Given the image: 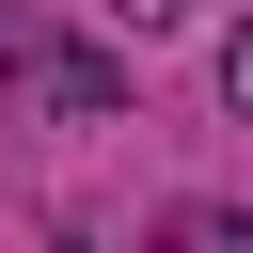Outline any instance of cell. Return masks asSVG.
I'll use <instances>...</instances> for the list:
<instances>
[{
  "label": "cell",
  "instance_id": "7a4b0ae2",
  "mask_svg": "<svg viewBox=\"0 0 253 253\" xmlns=\"http://www.w3.org/2000/svg\"><path fill=\"white\" fill-rule=\"evenodd\" d=\"M221 111H237V126H253V16H237V32H221Z\"/></svg>",
  "mask_w": 253,
  "mask_h": 253
},
{
  "label": "cell",
  "instance_id": "277c9868",
  "mask_svg": "<svg viewBox=\"0 0 253 253\" xmlns=\"http://www.w3.org/2000/svg\"><path fill=\"white\" fill-rule=\"evenodd\" d=\"M0 95H16V16H0Z\"/></svg>",
  "mask_w": 253,
  "mask_h": 253
},
{
  "label": "cell",
  "instance_id": "3957f363",
  "mask_svg": "<svg viewBox=\"0 0 253 253\" xmlns=\"http://www.w3.org/2000/svg\"><path fill=\"white\" fill-rule=\"evenodd\" d=\"M95 16H111V32H174L190 0H95Z\"/></svg>",
  "mask_w": 253,
  "mask_h": 253
},
{
  "label": "cell",
  "instance_id": "6da1fadb",
  "mask_svg": "<svg viewBox=\"0 0 253 253\" xmlns=\"http://www.w3.org/2000/svg\"><path fill=\"white\" fill-rule=\"evenodd\" d=\"M16 111H47V126H126V63L16 16Z\"/></svg>",
  "mask_w": 253,
  "mask_h": 253
}]
</instances>
